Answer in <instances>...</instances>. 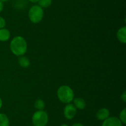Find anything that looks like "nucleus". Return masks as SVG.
<instances>
[{"label":"nucleus","mask_w":126,"mask_h":126,"mask_svg":"<svg viewBox=\"0 0 126 126\" xmlns=\"http://www.w3.org/2000/svg\"><path fill=\"white\" fill-rule=\"evenodd\" d=\"M68 126L67 124H62L61 126Z\"/></svg>","instance_id":"nucleus-23"},{"label":"nucleus","mask_w":126,"mask_h":126,"mask_svg":"<svg viewBox=\"0 0 126 126\" xmlns=\"http://www.w3.org/2000/svg\"><path fill=\"white\" fill-rule=\"evenodd\" d=\"M76 114V108L73 104L68 103L65 106L63 111L64 116L66 119L71 120L75 117Z\"/></svg>","instance_id":"nucleus-5"},{"label":"nucleus","mask_w":126,"mask_h":126,"mask_svg":"<svg viewBox=\"0 0 126 126\" xmlns=\"http://www.w3.org/2000/svg\"><path fill=\"white\" fill-rule=\"evenodd\" d=\"M118 39L122 43H126V27H123L118 30L117 32Z\"/></svg>","instance_id":"nucleus-9"},{"label":"nucleus","mask_w":126,"mask_h":126,"mask_svg":"<svg viewBox=\"0 0 126 126\" xmlns=\"http://www.w3.org/2000/svg\"><path fill=\"white\" fill-rule=\"evenodd\" d=\"M11 52L17 56H23L27 50V43L25 39L21 36L15 37L10 43Z\"/></svg>","instance_id":"nucleus-1"},{"label":"nucleus","mask_w":126,"mask_h":126,"mask_svg":"<svg viewBox=\"0 0 126 126\" xmlns=\"http://www.w3.org/2000/svg\"><path fill=\"white\" fill-rule=\"evenodd\" d=\"M28 1L32 2H33V3H36V2H38L39 0H28Z\"/></svg>","instance_id":"nucleus-20"},{"label":"nucleus","mask_w":126,"mask_h":126,"mask_svg":"<svg viewBox=\"0 0 126 126\" xmlns=\"http://www.w3.org/2000/svg\"><path fill=\"white\" fill-rule=\"evenodd\" d=\"M4 9V3L2 1H0V13Z\"/></svg>","instance_id":"nucleus-18"},{"label":"nucleus","mask_w":126,"mask_h":126,"mask_svg":"<svg viewBox=\"0 0 126 126\" xmlns=\"http://www.w3.org/2000/svg\"><path fill=\"white\" fill-rule=\"evenodd\" d=\"M6 25V21L2 17L0 16V29L4 28Z\"/></svg>","instance_id":"nucleus-16"},{"label":"nucleus","mask_w":126,"mask_h":126,"mask_svg":"<svg viewBox=\"0 0 126 126\" xmlns=\"http://www.w3.org/2000/svg\"><path fill=\"white\" fill-rule=\"evenodd\" d=\"M18 63L19 65L23 68L28 67L30 64V62L29 59L27 57L23 56H22L18 58Z\"/></svg>","instance_id":"nucleus-11"},{"label":"nucleus","mask_w":126,"mask_h":126,"mask_svg":"<svg viewBox=\"0 0 126 126\" xmlns=\"http://www.w3.org/2000/svg\"><path fill=\"white\" fill-rule=\"evenodd\" d=\"M0 126H9V119L5 114L0 113Z\"/></svg>","instance_id":"nucleus-12"},{"label":"nucleus","mask_w":126,"mask_h":126,"mask_svg":"<svg viewBox=\"0 0 126 126\" xmlns=\"http://www.w3.org/2000/svg\"><path fill=\"white\" fill-rule=\"evenodd\" d=\"M102 126H123V123L116 117H109L104 120Z\"/></svg>","instance_id":"nucleus-6"},{"label":"nucleus","mask_w":126,"mask_h":126,"mask_svg":"<svg viewBox=\"0 0 126 126\" xmlns=\"http://www.w3.org/2000/svg\"><path fill=\"white\" fill-rule=\"evenodd\" d=\"M48 114L44 110H38L32 116L33 126H46L48 122Z\"/></svg>","instance_id":"nucleus-4"},{"label":"nucleus","mask_w":126,"mask_h":126,"mask_svg":"<svg viewBox=\"0 0 126 126\" xmlns=\"http://www.w3.org/2000/svg\"><path fill=\"white\" fill-rule=\"evenodd\" d=\"M2 100H1V98H0V109H1V107H2Z\"/></svg>","instance_id":"nucleus-21"},{"label":"nucleus","mask_w":126,"mask_h":126,"mask_svg":"<svg viewBox=\"0 0 126 126\" xmlns=\"http://www.w3.org/2000/svg\"><path fill=\"white\" fill-rule=\"evenodd\" d=\"M39 6L42 8H46L52 4V0H39L38 1Z\"/></svg>","instance_id":"nucleus-14"},{"label":"nucleus","mask_w":126,"mask_h":126,"mask_svg":"<svg viewBox=\"0 0 126 126\" xmlns=\"http://www.w3.org/2000/svg\"><path fill=\"white\" fill-rule=\"evenodd\" d=\"M44 17V11L39 5L32 6L28 11V17L33 23H38L43 20Z\"/></svg>","instance_id":"nucleus-3"},{"label":"nucleus","mask_w":126,"mask_h":126,"mask_svg":"<svg viewBox=\"0 0 126 126\" xmlns=\"http://www.w3.org/2000/svg\"><path fill=\"white\" fill-rule=\"evenodd\" d=\"M9 1V0H0V1H2V2H6V1Z\"/></svg>","instance_id":"nucleus-22"},{"label":"nucleus","mask_w":126,"mask_h":126,"mask_svg":"<svg viewBox=\"0 0 126 126\" xmlns=\"http://www.w3.org/2000/svg\"><path fill=\"white\" fill-rule=\"evenodd\" d=\"M121 100H123V101H124V103L126 101V91H124L123 92V93L122 94L121 96Z\"/></svg>","instance_id":"nucleus-17"},{"label":"nucleus","mask_w":126,"mask_h":126,"mask_svg":"<svg viewBox=\"0 0 126 126\" xmlns=\"http://www.w3.org/2000/svg\"><path fill=\"white\" fill-rule=\"evenodd\" d=\"M34 107L38 110H43L45 107L44 101L41 99H38L34 102Z\"/></svg>","instance_id":"nucleus-13"},{"label":"nucleus","mask_w":126,"mask_h":126,"mask_svg":"<svg viewBox=\"0 0 126 126\" xmlns=\"http://www.w3.org/2000/svg\"><path fill=\"white\" fill-rule=\"evenodd\" d=\"M110 117V111L106 107L100 109L96 113V118L99 121H104Z\"/></svg>","instance_id":"nucleus-7"},{"label":"nucleus","mask_w":126,"mask_h":126,"mask_svg":"<svg viewBox=\"0 0 126 126\" xmlns=\"http://www.w3.org/2000/svg\"><path fill=\"white\" fill-rule=\"evenodd\" d=\"M119 120L122 122V123L125 124L126 123V108L123 109L121 111L120 114H119Z\"/></svg>","instance_id":"nucleus-15"},{"label":"nucleus","mask_w":126,"mask_h":126,"mask_svg":"<svg viewBox=\"0 0 126 126\" xmlns=\"http://www.w3.org/2000/svg\"><path fill=\"white\" fill-rule=\"evenodd\" d=\"M57 96L62 103L65 104L70 103L73 100L74 92L72 89L68 85H62L57 90Z\"/></svg>","instance_id":"nucleus-2"},{"label":"nucleus","mask_w":126,"mask_h":126,"mask_svg":"<svg viewBox=\"0 0 126 126\" xmlns=\"http://www.w3.org/2000/svg\"><path fill=\"white\" fill-rule=\"evenodd\" d=\"M72 126H84L83 124L81 123H75L72 125Z\"/></svg>","instance_id":"nucleus-19"},{"label":"nucleus","mask_w":126,"mask_h":126,"mask_svg":"<svg viewBox=\"0 0 126 126\" xmlns=\"http://www.w3.org/2000/svg\"><path fill=\"white\" fill-rule=\"evenodd\" d=\"M11 37V33L6 28L0 29V42H6Z\"/></svg>","instance_id":"nucleus-10"},{"label":"nucleus","mask_w":126,"mask_h":126,"mask_svg":"<svg viewBox=\"0 0 126 126\" xmlns=\"http://www.w3.org/2000/svg\"><path fill=\"white\" fill-rule=\"evenodd\" d=\"M73 103L74 106L76 109H84L86 106V101L81 98H76L73 99Z\"/></svg>","instance_id":"nucleus-8"}]
</instances>
